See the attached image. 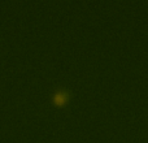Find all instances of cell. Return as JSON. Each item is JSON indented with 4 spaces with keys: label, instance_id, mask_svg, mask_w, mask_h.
<instances>
[{
    "label": "cell",
    "instance_id": "cell-1",
    "mask_svg": "<svg viewBox=\"0 0 148 143\" xmlns=\"http://www.w3.org/2000/svg\"><path fill=\"white\" fill-rule=\"evenodd\" d=\"M69 100V94L64 90H60V91H56L53 94V103L56 105H62L66 104V102Z\"/></svg>",
    "mask_w": 148,
    "mask_h": 143
}]
</instances>
